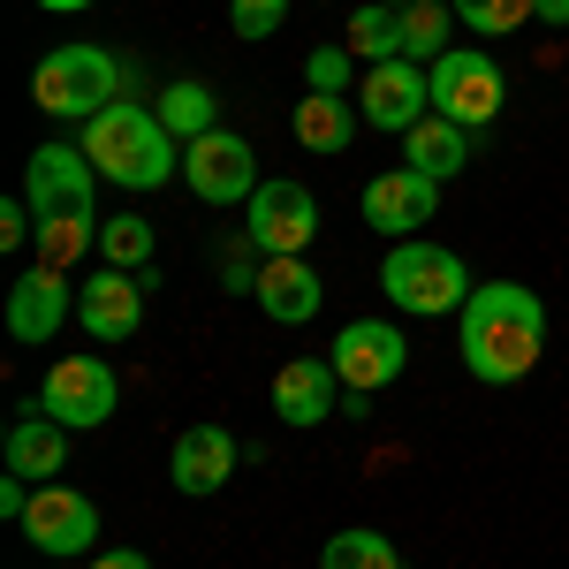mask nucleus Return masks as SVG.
<instances>
[{
	"label": "nucleus",
	"mask_w": 569,
	"mask_h": 569,
	"mask_svg": "<svg viewBox=\"0 0 569 569\" xmlns=\"http://www.w3.org/2000/svg\"><path fill=\"white\" fill-rule=\"evenodd\" d=\"M456 350L471 365V380L517 388L539 365V350H547V305L525 281H479L471 305H463V327H456Z\"/></svg>",
	"instance_id": "f257e3e1"
},
{
	"label": "nucleus",
	"mask_w": 569,
	"mask_h": 569,
	"mask_svg": "<svg viewBox=\"0 0 569 569\" xmlns=\"http://www.w3.org/2000/svg\"><path fill=\"white\" fill-rule=\"evenodd\" d=\"M84 152H91V168L107 182H122V190H160L168 168H176V137L160 130L152 107H107V114H91Z\"/></svg>",
	"instance_id": "f03ea898"
},
{
	"label": "nucleus",
	"mask_w": 569,
	"mask_h": 569,
	"mask_svg": "<svg viewBox=\"0 0 569 569\" xmlns=\"http://www.w3.org/2000/svg\"><path fill=\"white\" fill-rule=\"evenodd\" d=\"M380 297L395 311H410V319H440V311L471 305V273H463L456 251H440L426 236H402V243H388V259H380Z\"/></svg>",
	"instance_id": "7ed1b4c3"
},
{
	"label": "nucleus",
	"mask_w": 569,
	"mask_h": 569,
	"mask_svg": "<svg viewBox=\"0 0 569 569\" xmlns=\"http://www.w3.org/2000/svg\"><path fill=\"white\" fill-rule=\"evenodd\" d=\"M114 84H122V69H114L107 46H53L31 77V99L61 122H91V114L114 107Z\"/></svg>",
	"instance_id": "20e7f679"
},
{
	"label": "nucleus",
	"mask_w": 569,
	"mask_h": 569,
	"mask_svg": "<svg viewBox=\"0 0 569 569\" xmlns=\"http://www.w3.org/2000/svg\"><path fill=\"white\" fill-rule=\"evenodd\" d=\"M426 77H433V114L463 122L471 137H479L486 122L501 114V99H509V84H501V61H493V53H479V46H448Z\"/></svg>",
	"instance_id": "39448f33"
},
{
	"label": "nucleus",
	"mask_w": 569,
	"mask_h": 569,
	"mask_svg": "<svg viewBox=\"0 0 569 569\" xmlns=\"http://www.w3.org/2000/svg\"><path fill=\"white\" fill-rule=\"evenodd\" d=\"M243 236L259 243L266 259H305L311 236H319V198H311L297 176H273L251 190V206H243Z\"/></svg>",
	"instance_id": "423d86ee"
},
{
	"label": "nucleus",
	"mask_w": 569,
	"mask_h": 569,
	"mask_svg": "<svg viewBox=\"0 0 569 569\" xmlns=\"http://www.w3.org/2000/svg\"><path fill=\"white\" fill-rule=\"evenodd\" d=\"M182 182H190V198H206V206H251V190H259V160H251V144L236 130H206L198 144H182Z\"/></svg>",
	"instance_id": "0eeeda50"
},
{
	"label": "nucleus",
	"mask_w": 569,
	"mask_h": 569,
	"mask_svg": "<svg viewBox=\"0 0 569 569\" xmlns=\"http://www.w3.org/2000/svg\"><path fill=\"white\" fill-rule=\"evenodd\" d=\"M91 190H99V168H91L84 144H39V152H31L23 198H31L39 220H99L91 213Z\"/></svg>",
	"instance_id": "6e6552de"
},
{
	"label": "nucleus",
	"mask_w": 569,
	"mask_h": 569,
	"mask_svg": "<svg viewBox=\"0 0 569 569\" xmlns=\"http://www.w3.org/2000/svg\"><path fill=\"white\" fill-rule=\"evenodd\" d=\"M114 402H122L114 365H107V357H84V350L61 357V365L46 372V395H39V410H46V418H61L69 433H77V426H107Z\"/></svg>",
	"instance_id": "1a4fd4ad"
},
{
	"label": "nucleus",
	"mask_w": 569,
	"mask_h": 569,
	"mask_svg": "<svg viewBox=\"0 0 569 569\" xmlns=\"http://www.w3.org/2000/svg\"><path fill=\"white\" fill-rule=\"evenodd\" d=\"M327 365L342 372V388H350V395H372V388H388V380H402V365H410V335H402L395 319H350V327L335 335Z\"/></svg>",
	"instance_id": "9d476101"
},
{
	"label": "nucleus",
	"mask_w": 569,
	"mask_h": 569,
	"mask_svg": "<svg viewBox=\"0 0 569 569\" xmlns=\"http://www.w3.org/2000/svg\"><path fill=\"white\" fill-rule=\"evenodd\" d=\"M357 107H365V122L372 130H395V137H410L426 114H433V77L418 69V61H372L365 69V84H357Z\"/></svg>",
	"instance_id": "9b49d317"
},
{
	"label": "nucleus",
	"mask_w": 569,
	"mask_h": 569,
	"mask_svg": "<svg viewBox=\"0 0 569 569\" xmlns=\"http://www.w3.org/2000/svg\"><path fill=\"white\" fill-rule=\"evenodd\" d=\"M23 539H31L39 555H84L91 539H99L91 493H77V486H39L31 509H23Z\"/></svg>",
	"instance_id": "f8f14e48"
},
{
	"label": "nucleus",
	"mask_w": 569,
	"mask_h": 569,
	"mask_svg": "<svg viewBox=\"0 0 569 569\" xmlns=\"http://www.w3.org/2000/svg\"><path fill=\"white\" fill-rule=\"evenodd\" d=\"M440 213V182L418 176V168H380V176L365 182V228H380V236H410V228H426Z\"/></svg>",
	"instance_id": "ddd939ff"
},
{
	"label": "nucleus",
	"mask_w": 569,
	"mask_h": 569,
	"mask_svg": "<svg viewBox=\"0 0 569 569\" xmlns=\"http://www.w3.org/2000/svg\"><path fill=\"white\" fill-rule=\"evenodd\" d=\"M77 327H84L91 342H130L137 327H144V289H137V273L99 266L84 289H77Z\"/></svg>",
	"instance_id": "4468645a"
},
{
	"label": "nucleus",
	"mask_w": 569,
	"mask_h": 569,
	"mask_svg": "<svg viewBox=\"0 0 569 569\" xmlns=\"http://www.w3.org/2000/svg\"><path fill=\"white\" fill-rule=\"evenodd\" d=\"M342 410V372L327 357H289L273 372V418L281 426H327Z\"/></svg>",
	"instance_id": "2eb2a0df"
},
{
	"label": "nucleus",
	"mask_w": 569,
	"mask_h": 569,
	"mask_svg": "<svg viewBox=\"0 0 569 569\" xmlns=\"http://www.w3.org/2000/svg\"><path fill=\"white\" fill-rule=\"evenodd\" d=\"M69 311H77V289L61 281V266H31V273L8 289V335L39 350V342L61 335V319H69Z\"/></svg>",
	"instance_id": "dca6fc26"
},
{
	"label": "nucleus",
	"mask_w": 569,
	"mask_h": 569,
	"mask_svg": "<svg viewBox=\"0 0 569 569\" xmlns=\"http://www.w3.org/2000/svg\"><path fill=\"white\" fill-rule=\"evenodd\" d=\"M236 463H243V440L228 433V426H182V440H176V486L182 493H220V486L236 479Z\"/></svg>",
	"instance_id": "f3484780"
},
{
	"label": "nucleus",
	"mask_w": 569,
	"mask_h": 569,
	"mask_svg": "<svg viewBox=\"0 0 569 569\" xmlns=\"http://www.w3.org/2000/svg\"><path fill=\"white\" fill-rule=\"evenodd\" d=\"M259 311L266 319H281V327H305V319H319V305H327V281L311 273V259H266L259 266Z\"/></svg>",
	"instance_id": "a211bd4d"
},
{
	"label": "nucleus",
	"mask_w": 569,
	"mask_h": 569,
	"mask_svg": "<svg viewBox=\"0 0 569 569\" xmlns=\"http://www.w3.org/2000/svg\"><path fill=\"white\" fill-rule=\"evenodd\" d=\"M8 471L16 479H31V486H53V471H69V426L61 418H46L39 402H31V418H16L8 426Z\"/></svg>",
	"instance_id": "6ab92c4d"
},
{
	"label": "nucleus",
	"mask_w": 569,
	"mask_h": 569,
	"mask_svg": "<svg viewBox=\"0 0 569 569\" xmlns=\"http://www.w3.org/2000/svg\"><path fill=\"white\" fill-rule=\"evenodd\" d=\"M357 122H365V107H350V91H305L297 114H289V130H297L305 152H350Z\"/></svg>",
	"instance_id": "aec40b11"
},
{
	"label": "nucleus",
	"mask_w": 569,
	"mask_h": 569,
	"mask_svg": "<svg viewBox=\"0 0 569 569\" xmlns=\"http://www.w3.org/2000/svg\"><path fill=\"white\" fill-rule=\"evenodd\" d=\"M402 168H418V176H433V182L463 176V168H471V130L448 122V114H426L418 130L402 137Z\"/></svg>",
	"instance_id": "412c9836"
},
{
	"label": "nucleus",
	"mask_w": 569,
	"mask_h": 569,
	"mask_svg": "<svg viewBox=\"0 0 569 569\" xmlns=\"http://www.w3.org/2000/svg\"><path fill=\"white\" fill-rule=\"evenodd\" d=\"M152 114H160V130H168V137H182V144H198L206 130H220V122H213V91L198 84V77L168 84L160 99H152Z\"/></svg>",
	"instance_id": "4be33fe9"
},
{
	"label": "nucleus",
	"mask_w": 569,
	"mask_h": 569,
	"mask_svg": "<svg viewBox=\"0 0 569 569\" xmlns=\"http://www.w3.org/2000/svg\"><path fill=\"white\" fill-rule=\"evenodd\" d=\"M342 46H350L365 69H372V61H395V53H402V8H380V0H365V8L350 16V39H342Z\"/></svg>",
	"instance_id": "5701e85b"
},
{
	"label": "nucleus",
	"mask_w": 569,
	"mask_h": 569,
	"mask_svg": "<svg viewBox=\"0 0 569 569\" xmlns=\"http://www.w3.org/2000/svg\"><path fill=\"white\" fill-rule=\"evenodd\" d=\"M448 31H456V8L448 0H410L402 8V61H440L448 53Z\"/></svg>",
	"instance_id": "b1692460"
},
{
	"label": "nucleus",
	"mask_w": 569,
	"mask_h": 569,
	"mask_svg": "<svg viewBox=\"0 0 569 569\" xmlns=\"http://www.w3.org/2000/svg\"><path fill=\"white\" fill-rule=\"evenodd\" d=\"M319 569H402V547L388 531H335L319 547Z\"/></svg>",
	"instance_id": "393cba45"
},
{
	"label": "nucleus",
	"mask_w": 569,
	"mask_h": 569,
	"mask_svg": "<svg viewBox=\"0 0 569 569\" xmlns=\"http://www.w3.org/2000/svg\"><path fill=\"white\" fill-rule=\"evenodd\" d=\"M448 8H456V23H471L479 39H509V31L539 23V0H448Z\"/></svg>",
	"instance_id": "a878e982"
},
{
	"label": "nucleus",
	"mask_w": 569,
	"mask_h": 569,
	"mask_svg": "<svg viewBox=\"0 0 569 569\" xmlns=\"http://www.w3.org/2000/svg\"><path fill=\"white\" fill-rule=\"evenodd\" d=\"M144 259H152V220L114 213L107 228H99V266H122V273H137Z\"/></svg>",
	"instance_id": "bb28decb"
},
{
	"label": "nucleus",
	"mask_w": 569,
	"mask_h": 569,
	"mask_svg": "<svg viewBox=\"0 0 569 569\" xmlns=\"http://www.w3.org/2000/svg\"><path fill=\"white\" fill-rule=\"evenodd\" d=\"M39 266H69L84 259V251H99V220H39Z\"/></svg>",
	"instance_id": "cd10ccee"
},
{
	"label": "nucleus",
	"mask_w": 569,
	"mask_h": 569,
	"mask_svg": "<svg viewBox=\"0 0 569 569\" xmlns=\"http://www.w3.org/2000/svg\"><path fill=\"white\" fill-rule=\"evenodd\" d=\"M350 46H311L305 53V91H350Z\"/></svg>",
	"instance_id": "c85d7f7f"
},
{
	"label": "nucleus",
	"mask_w": 569,
	"mask_h": 569,
	"mask_svg": "<svg viewBox=\"0 0 569 569\" xmlns=\"http://www.w3.org/2000/svg\"><path fill=\"white\" fill-rule=\"evenodd\" d=\"M289 16V0H228V31L236 39H273Z\"/></svg>",
	"instance_id": "c756f323"
},
{
	"label": "nucleus",
	"mask_w": 569,
	"mask_h": 569,
	"mask_svg": "<svg viewBox=\"0 0 569 569\" xmlns=\"http://www.w3.org/2000/svg\"><path fill=\"white\" fill-rule=\"evenodd\" d=\"M91 569H152V562H144L137 547H107V555H99V562H91Z\"/></svg>",
	"instance_id": "7c9ffc66"
},
{
	"label": "nucleus",
	"mask_w": 569,
	"mask_h": 569,
	"mask_svg": "<svg viewBox=\"0 0 569 569\" xmlns=\"http://www.w3.org/2000/svg\"><path fill=\"white\" fill-rule=\"evenodd\" d=\"M539 23H555V31H569V0H539Z\"/></svg>",
	"instance_id": "2f4dec72"
},
{
	"label": "nucleus",
	"mask_w": 569,
	"mask_h": 569,
	"mask_svg": "<svg viewBox=\"0 0 569 569\" xmlns=\"http://www.w3.org/2000/svg\"><path fill=\"white\" fill-rule=\"evenodd\" d=\"M39 8H53V16H77V8H91V0H39Z\"/></svg>",
	"instance_id": "473e14b6"
},
{
	"label": "nucleus",
	"mask_w": 569,
	"mask_h": 569,
	"mask_svg": "<svg viewBox=\"0 0 569 569\" xmlns=\"http://www.w3.org/2000/svg\"><path fill=\"white\" fill-rule=\"evenodd\" d=\"M380 8H410V0H380Z\"/></svg>",
	"instance_id": "72a5a7b5"
}]
</instances>
